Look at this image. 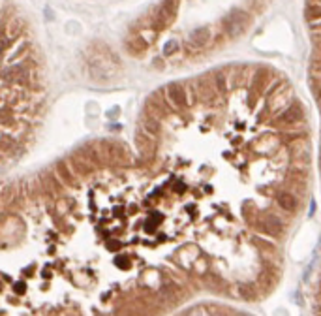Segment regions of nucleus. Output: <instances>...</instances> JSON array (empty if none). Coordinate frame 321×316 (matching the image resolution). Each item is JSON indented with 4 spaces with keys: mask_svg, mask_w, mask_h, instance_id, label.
<instances>
[{
    "mask_svg": "<svg viewBox=\"0 0 321 316\" xmlns=\"http://www.w3.org/2000/svg\"><path fill=\"white\" fill-rule=\"evenodd\" d=\"M85 59H87L88 76H90L92 81L107 83L118 76L120 62H118L117 57H115L107 47H102L100 53L90 51L88 55H85Z\"/></svg>",
    "mask_w": 321,
    "mask_h": 316,
    "instance_id": "nucleus-1",
    "label": "nucleus"
},
{
    "mask_svg": "<svg viewBox=\"0 0 321 316\" xmlns=\"http://www.w3.org/2000/svg\"><path fill=\"white\" fill-rule=\"evenodd\" d=\"M267 109L261 111V117L265 119L267 115H278L280 111H284L287 105H291L295 102V93L289 83H278L273 91H267Z\"/></svg>",
    "mask_w": 321,
    "mask_h": 316,
    "instance_id": "nucleus-2",
    "label": "nucleus"
},
{
    "mask_svg": "<svg viewBox=\"0 0 321 316\" xmlns=\"http://www.w3.org/2000/svg\"><path fill=\"white\" fill-rule=\"evenodd\" d=\"M250 25H252L250 13L244 12V10H239V8L231 10L224 17V30L229 36V40H239L240 36H244L248 32V29H250Z\"/></svg>",
    "mask_w": 321,
    "mask_h": 316,
    "instance_id": "nucleus-3",
    "label": "nucleus"
},
{
    "mask_svg": "<svg viewBox=\"0 0 321 316\" xmlns=\"http://www.w3.org/2000/svg\"><path fill=\"white\" fill-rule=\"evenodd\" d=\"M289 152V168L287 170H299V171H308L310 170V160H312V149H310L306 140H295L287 147Z\"/></svg>",
    "mask_w": 321,
    "mask_h": 316,
    "instance_id": "nucleus-4",
    "label": "nucleus"
},
{
    "mask_svg": "<svg viewBox=\"0 0 321 316\" xmlns=\"http://www.w3.org/2000/svg\"><path fill=\"white\" fill-rule=\"evenodd\" d=\"M304 113H306L304 111V105L295 100L291 105H287L284 111L275 115V119H270L269 124L275 126V128H291V126H297L299 123H303Z\"/></svg>",
    "mask_w": 321,
    "mask_h": 316,
    "instance_id": "nucleus-5",
    "label": "nucleus"
},
{
    "mask_svg": "<svg viewBox=\"0 0 321 316\" xmlns=\"http://www.w3.org/2000/svg\"><path fill=\"white\" fill-rule=\"evenodd\" d=\"M98 152L102 156L104 164H128L130 154L122 143H115V141H100Z\"/></svg>",
    "mask_w": 321,
    "mask_h": 316,
    "instance_id": "nucleus-6",
    "label": "nucleus"
},
{
    "mask_svg": "<svg viewBox=\"0 0 321 316\" xmlns=\"http://www.w3.org/2000/svg\"><path fill=\"white\" fill-rule=\"evenodd\" d=\"M135 145H137V151H139L141 158L143 160H152L154 154H156V134L149 132L143 126H137L135 130Z\"/></svg>",
    "mask_w": 321,
    "mask_h": 316,
    "instance_id": "nucleus-7",
    "label": "nucleus"
},
{
    "mask_svg": "<svg viewBox=\"0 0 321 316\" xmlns=\"http://www.w3.org/2000/svg\"><path fill=\"white\" fill-rule=\"evenodd\" d=\"M179 8H181V0H164V2L160 4V8H158L156 17H154V27H156V30L167 29L177 19Z\"/></svg>",
    "mask_w": 321,
    "mask_h": 316,
    "instance_id": "nucleus-8",
    "label": "nucleus"
},
{
    "mask_svg": "<svg viewBox=\"0 0 321 316\" xmlns=\"http://www.w3.org/2000/svg\"><path fill=\"white\" fill-rule=\"evenodd\" d=\"M165 96H167V102L171 104L173 109H186L188 105H190L186 85H181V83H169V85L165 87Z\"/></svg>",
    "mask_w": 321,
    "mask_h": 316,
    "instance_id": "nucleus-9",
    "label": "nucleus"
},
{
    "mask_svg": "<svg viewBox=\"0 0 321 316\" xmlns=\"http://www.w3.org/2000/svg\"><path fill=\"white\" fill-rule=\"evenodd\" d=\"M195 87H197L199 100H203L205 104H214L220 96V91L216 87V81H214V76H201L195 81Z\"/></svg>",
    "mask_w": 321,
    "mask_h": 316,
    "instance_id": "nucleus-10",
    "label": "nucleus"
},
{
    "mask_svg": "<svg viewBox=\"0 0 321 316\" xmlns=\"http://www.w3.org/2000/svg\"><path fill=\"white\" fill-rule=\"evenodd\" d=\"M270 77H273V72L269 68H259L256 70V76L252 79V93H250V104L254 96H261V94H267V88H269V83H270Z\"/></svg>",
    "mask_w": 321,
    "mask_h": 316,
    "instance_id": "nucleus-11",
    "label": "nucleus"
},
{
    "mask_svg": "<svg viewBox=\"0 0 321 316\" xmlns=\"http://www.w3.org/2000/svg\"><path fill=\"white\" fill-rule=\"evenodd\" d=\"M55 170H57V175L62 181V185L68 188H77L79 187V177L76 175V171L71 170L70 160H59L55 164Z\"/></svg>",
    "mask_w": 321,
    "mask_h": 316,
    "instance_id": "nucleus-12",
    "label": "nucleus"
},
{
    "mask_svg": "<svg viewBox=\"0 0 321 316\" xmlns=\"http://www.w3.org/2000/svg\"><path fill=\"white\" fill-rule=\"evenodd\" d=\"M70 166H71V170L76 171L77 177H88L90 173L96 171V164L90 162L88 158L81 156L79 152H76V154L70 158Z\"/></svg>",
    "mask_w": 321,
    "mask_h": 316,
    "instance_id": "nucleus-13",
    "label": "nucleus"
},
{
    "mask_svg": "<svg viewBox=\"0 0 321 316\" xmlns=\"http://www.w3.org/2000/svg\"><path fill=\"white\" fill-rule=\"evenodd\" d=\"M276 205L286 213H295L299 209V196L291 192L289 188H284V190L276 194Z\"/></svg>",
    "mask_w": 321,
    "mask_h": 316,
    "instance_id": "nucleus-14",
    "label": "nucleus"
},
{
    "mask_svg": "<svg viewBox=\"0 0 321 316\" xmlns=\"http://www.w3.org/2000/svg\"><path fill=\"white\" fill-rule=\"evenodd\" d=\"M259 228H261V232L270 235V237H280V235L284 234V224H282L280 218L275 217V215H265V217H261Z\"/></svg>",
    "mask_w": 321,
    "mask_h": 316,
    "instance_id": "nucleus-15",
    "label": "nucleus"
},
{
    "mask_svg": "<svg viewBox=\"0 0 321 316\" xmlns=\"http://www.w3.org/2000/svg\"><path fill=\"white\" fill-rule=\"evenodd\" d=\"M210 36H212L210 27H199V29L190 32V36H188V46L192 47V49H203L210 41Z\"/></svg>",
    "mask_w": 321,
    "mask_h": 316,
    "instance_id": "nucleus-16",
    "label": "nucleus"
},
{
    "mask_svg": "<svg viewBox=\"0 0 321 316\" xmlns=\"http://www.w3.org/2000/svg\"><path fill=\"white\" fill-rule=\"evenodd\" d=\"M40 183H41V190H43V194H47V196H57V194L60 192V188L64 187L62 181L59 179V175H53L49 171L41 173Z\"/></svg>",
    "mask_w": 321,
    "mask_h": 316,
    "instance_id": "nucleus-17",
    "label": "nucleus"
},
{
    "mask_svg": "<svg viewBox=\"0 0 321 316\" xmlns=\"http://www.w3.org/2000/svg\"><path fill=\"white\" fill-rule=\"evenodd\" d=\"M30 49V41L29 40H19V46L13 47L12 51H6V57H4V64H12L15 60L24 59L29 55Z\"/></svg>",
    "mask_w": 321,
    "mask_h": 316,
    "instance_id": "nucleus-18",
    "label": "nucleus"
},
{
    "mask_svg": "<svg viewBox=\"0 0 321 316\" xmlns=\"http://www.w3.org/2000/svg\"><path fill=\"white\" fill-rule=\"evenodd\" d=\"M139 126H143V128H146L149 132H152V134H160V130H162V123H160V117H156V115H152V113L145 111L143 115H141L139 119Z\"/></svg>",
    "mask_w": 321,
    "mask_h": 316,
    "instance_id": "nucleus-19",
    "label": "nucleus"
},
{
    "mask_svg": "<svg viewBox=\"0 0 321 316\" xmlns=\"http://www.w3.org/2000/svg\"><path fill=\"white\" fill-rule=\"evenodd\" d=\"M257 284H259V286H263V290H265V292H269V290H273V288H275L276 277L273 275L269 269H265V271H261V273H259V277H257Z\"/></svg>",
    "mask_w": 321,
    "mask_h": 316,
    "instance_id": "nucleus-20",
    "label": "nucleus"
},
{
    "mask_svg": "<svg viewBox=\"0 0 321 316\" xmlns=\"http://www.w3.org/2000/svg\"><path fill=\"white\" fill-rule=\"evenodd\" d=\"M237 294H239V298H242L244 301H256L257 299L256 288L252 286V284H246V282L237 284Z\"/></svg>",
    "mask_w": 321,
    "mask_h": 316,
    "instance_id": "nucleus-21",
    "label": "nucleus"
},
{
    "mask_svg": "<svg viewBox=\"0 0 321 316\" xmlns=\"http://www.w3.org/2000/svg\"><path fill=\"white\" fill-rule=\"evenodd\" d=\"M214 81H216V87L220 91V94H226L229 91V72L226 70H218L214 74Z\"/></svg>",
    "mask_w": 321,
    "mask_h": 316,
    "instance_id": "nucleus-22",
    "label": "nucleus"
},
{
    "mask_svg": "<svg viewBox=\"0 0 321 316\" xmlns=\"http://www.w3.org/2000/svg\"><path fill=\"white\" fill-rule=\"evenodd\" d=\"M179 47H181V41L179 40H169L165 41L164 49H162V53H164V57H171V55H175L177 51H179Z\"/></svg>",
    "mask_w": 321,
    "mask_h": 316,
    "instance_id": "nucleus-23",
    "label": "nucleus"
},
{
    "mask_svg": "<svg viewBox=\"0 0 321 316\" xmlns=\"http://www.w3.org/2000/svg\"><path fill=\"white\" fill-rule=\"evenodd\" d=\"M130 46V51L132 53H143L146 49V41L143 40V38H135V40H132V43H128Z\"/></svg>",
    "mask_w": 321,
    "mask_h": 316,
    "instance_id": "nucleus-24",
    "label": "nucleus"
},
{
    "mask_svg": "<svg viewBox=\"0 0 321 316\" xmlns=\"http://www.w3.org/2000/svg\"><path fill=\"white\" fill-rule=\"evenodd\" d=\"M317 258H321V237H319V241H317V245H315L314 254H312V260H317Z\"/></svg>",
    "mask_w": 321,
    "mask_h": 316,
    "instance_id": "nucleus-25",
    "label": "nucleus"
}]
</instances>
